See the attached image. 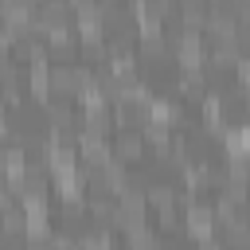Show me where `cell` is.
Returning <instances> with one entry per match:
<instances>
[{"instance_id": "obj_1", "label": "cell", "mask_w": 250, "mask_h": 250, "mask_svg": "<svg viewBox=\"0 0 250 250\" xmlns=\"http://www.w3.org/2000/svg\"><path fill=\"white\" fill-rule=\"evenodd\" d=\"M117 152H121V160H133V156L141 152V141H137V137H121V141H117Z\"/></svg>"}]
</instances>
